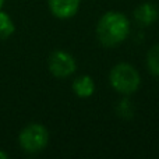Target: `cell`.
<instances>
[{"label":"cell","instance_id":"6da1fadb","mask_svg":"<svg viewBox=\"0 0 159 159\" xmlns=\"http://www.w3.org/2000/svg\"><path fill=\"white\" fill-rule=\"evenodd\" d=\"M130 34V21L123 13L109 11L101 17L96 25V35L103 46L112 48L121 43Z\"/></svg>","mask_w":159,"mask_h":159},{"label":"cell","instance_id":"7a4b0ae2","mask_svg":"<svg viewBox=\"0 0 159 159\" xmlns=\"http://www.w3.org/2000/svg\"><path fill=\"white\" fill-rule=\"evenodd\" d=\"M109 81L116 92L121 95H131L140 87L141 77L134 66L129 63H119L110 70Z\"/></svg>","mask_w":159,"mask_h":159},{"label":"cell","instance_id":"3957f363","mask_svg":"<svg viewBox=\"0 0 159 159\" xmlns=\"http://www.w3.org/2000/svg\"><path fill=\"white\" fill-rule=\"evenodd\" d=\"M18 143L21 148L28 154H38L46 148L49 143V131L39 123L28 124L20 133Z\"/></svg>","mask_w":159,"mask_h":159},{"label":"cell","instance_id":"277c9868","mask_svg":"<svg viewBox=\"0 0 159 159\" xmlns=\"http://www.w3.org/2000/svg\"><path fill=\"white\" fill-rule=\"evenodd\" d=\"M49 71L57 78H67L77 70V63L69 52L56 50L49 56L48 60Z\"/></svg>","mask_w":159,"mask_h":159},{"label":"cell","instance_id":"5b68a950","mask_svg":"<svg viewBox=\"0 0 159 159\" xmlns=\"http://www.w3.org/2000/svg\"><path fill=\"white\" fill-rule=\"evenodd\" d=\"M81 0H48L50 13L61 20L71 18L77 14Z\"/></svg>","mask_w":159,"mask_h":159},{"label":"cell","instance_id":"8992f818","mask_svg":"<svg viewBox=\"0 0 159 159\" xmlns=\"http://www.w3.org/2000/svg\"><path fill=\"white\" fill-rule=\"evenodd\" d=\"M134 18L141 27H149L158 20V8L152 3H143L134 10Z\"/></svg>","mask_w":159,"mask_h":159},{"label":"cell","instance_id":"52a82bcc","mask_svg":"<svg viewBox=\"0 0 159 159\" xmlns=\"http://www.w3.org/2000/svg\"><path fill=\"white\" fill-rule=\"evenodd\" d=\"M73 91L78 98H89L95 91V82L89 75H80L73 82Z\"/></svg>","mask_w":159,"mask_h":159},{"label":"cell","instance_id":"ba28073f","mask_svg":"<svg viewBox=\"0 0 159 159\" xmlns=\"http://www.w3.org/2000/svg\"><path fill=\"white\" fill-rule=\"evenodd\" d=\"M14 31H16V25H14L11 17L0 10V39L3 41V39L10 38L14 34Z\"/></svg>","mask_w":159,"mask_h":159},{"label":"cell","instance_id":"9c48e42d","mask_svg":"<svg viewBox=\"0 0 159 159\" xmlns=\"http://www.w3.org/2000/svg\"><path fill=\"white\" fill-rule=\"evenodd\" d=\"M147 67L152 75L159 77V43L154 45L147 53Z\"/></svg>","mask_w":159,"mask_h":159},{"label":"cell","instance_id":"30bf717a","mask_svg":"<svg viewBox=\"0 0 159 159\" xmlns=\"http://www.w3.org/2000/svg\"><path fill=\"white\" fill-rule=\"evenodd\" d=\"M117 113L119 116H121V117H130V116L133 115V106H131V102L127 101V99H123V101L119 103L117 106Z\"/></svg>","mask_w":159,"mask_h":159},{"label":"cell","instance_id":"8fae6325","mask_svg":"<svg viewBox=\"0 0 159 159\" xmlns=\"http://www.w3.org/2000/svg\"><path fill=\"white\" fill-rule=\"evenodd\" d=\"M8 158V155L6 154V152H3L2 149H0V159H7Z\"/></svg>","mask_w":159,"mask_h":159},{"label":"cell","instance_id":"7c38bea8","mask_svg":"<svg viewBox=\"0 0 159 159\" xmlns=\"http://www.w3.org/2000/svg\"><path fill=\"white\" fill-rule=\"evenodd\" d=\"M3 3H4V0H0V10H2V6H3Z\"/></svg>","mask_w":159,"mask_h":159}]
</instances>
